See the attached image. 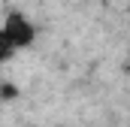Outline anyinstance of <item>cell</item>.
<instances>
[{
    "mask_svg": "<svg viewBox=\"0 0 130 127\" xmlns=\"http://www.w3.org/2000/svg\"><path fill=\"white\" fill-rule=\"evenodd\" d=\"M3 36L9 39L12 49L30 45L33 42V24L21 15V12H9V15H6V24H3Z\"/></svg>",
    "mask_w": 130,
    "mask_h": 127,
    "instance_id": "6da1fadb",
    "label": "cell"
},
{
    "mask_svg": "<svg viewBox=\"0 0 130 127\" xmlns=\"http://www.w3.org/2000/svg\"><path fill=\"white\" fill-rule=\"evenodd\" d=\"M12 52H15V49H12V45H9V39H6V36H3V30H0V64L6 61V58H9V55H12Z\"/></svg>",
    "mask_w": 130,
    "mask_h": 127,
    "instance_id": "7a4b0ae2",
    "label": "cell"
},
{
    "mask_svg": "<svg viewBox=\"0 0 130 127\" xmlns=\"http://www.w3.org/2000/svg\"><path fill=\"white\" fill-rule=\"evenodd\" d=\"M3 97H15V88L12 85H3Z\"/></svg>",
    "mask_w": 130,
    "mask_h": 127,
    "instance_id": "3957f363",
    "label": "cell"
}]
</instances>
